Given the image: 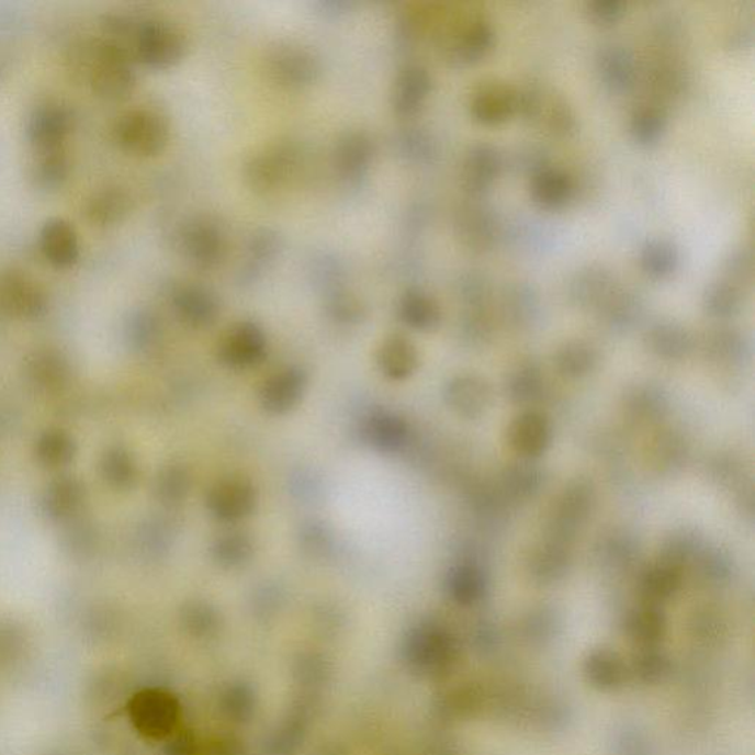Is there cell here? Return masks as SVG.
Returning <instances> with one entry per match:
<instances>
[{
	"instance_id": "obj_1",
	"label": "cell",
	"mask_w": 755,
	"mask_h": 755,
	"mask_svg": "<svg viewBox=\"0 0 755 755\" xmlns=\"http://www.w3.org/2000/svg\"><path fill=\"white\" fill-rule=\"evenodd\" d=\"M303 165L304 151L297 142H272L248 157L243 170L244 182L257 195H273L297 178Z\"/></svg>"
},
{
	"instance_id": "obj_2",
	"label": "cell",
	"mask_w": 755,
	"mask_h": 755,
	"mask_svg": "<svg viewBox=\"0 0 755 755\" xmlns=\"http://www.w3.org/2000/svg\"><path fill=\"white\" fill-rule=\"evenodd\" d=\"M437 38L443 61L450 67L462 68L486 57L495 43V27L486 14L471 12L446 24Z\"/></svg>"
},
{
	"instance_id": "obj_3",
	"label": "cell",
	"mask_w": 755,
	"mask_h": 755,
	"mask_svg": "<svg viewBox=\"0 0 755 755\" xmlns=\"http://www.w3.org/2000/svg\"><path fill=\"white\" fill-rule=\"evenodd\" d=\"M89 79L93 92L102 100H127L137 83L133 55L122 43L101 42L93 53Z\"/></svg>"
},
{
	"instance_id": "obj_4",
	"label": "cell",
	"mask_w": 755,
	"mask_h": 755,
	"mask_svg": "<svg viewBox=\"0 0 755 755\" xmlns=\"http://www.w3.org/2000/svg\"><path fill=\"white\" fill-rule=\"evenodd\" d=\"M263 64L268 79L285 90L312 88L322 76L319 55L302 43H274L266 53Z\"/></svg>"
},
{
	"instance_id": "obj_5",
	"label": "cell",
	"mask_w": 755,
	"mask_h": 755,
	"mask_svg": "<svg viewBox=\"0 0 755 755\" xmlns=\"http://www.w3.org/2000/svg\"><path fill=\"white\" fill-rule=\"evenodd\" d=\"M135 57L145 67L165 71L187 57L188 41L182 30L161 19H145L135 30Z\"/></svg>"
},
{
	"instance_id": "obj_6",
	"label": "cell",
	"mask_w": 755,
	"mask_h": 755,
	"mask_svg": "<svg viewBox=\"0 0 755 755\" xmlns=\"http://www.w3.org/2000/svg\"><path fill=\"white\" fill-rule=\"evenodd\" d=\"M179 248L194 269L210 272L226 260L227 235L217 221L207 216L191 217L179 230Z\"/></svg>"
},
{
	"instance_id": "obj_7",
	"label": "cell",
	"mask_w": 755,
	"mask_h": 755,
	"mask_svg": "<svg viewBox=\"0 0 755 755\" xmlns=\"http://www.w3.org/2000/svg\"><path fill=\"white\" fill-rule=\"evenodd\" d=\"M115 139L124 151L137 157H156L169 145L170 124L154 110L127 111L115 124Z\"/></svg>"
},
{
	"instance_id": "obj_8",
	"label": "cell",
	"mask_w": 755,
	"mask_h": 755,
	"mask_svg": "<svg viewBox=\"0 0 755 755\" xmlns=\"http://www.w3.org/2000/svg\"><path fill=\"white\" fill-rule=\"evenodd\" d=\"M453 234L466 250L487 252L499 241L500 221L491 205L470 199L454 210Z\"/></svg>"
},
{
	"instance_id": "obj_9",
	"label": "cell",
	"mask_w": 755,
	"mask_h": 755,
	"mask_svg": "<svg viewBox=\"0 0 755 755\" xmlns=\"http://www.w3.org/2000/svg\"><path fill=\"white\" fill-rule=\"evenodd\" d=\"M376 157V144L367 131H347L338 137L330 156L334 173L347 187L367 180Z\"/></svg>"
},
{
	"instance_id": "obj_10",
	"label": "cell",
	"mask_w": 755,
	"mask_h": 755,
	"mask_svg": "<svg viewBox=\"0 0 755 755\" xmlns=\"http://www.w3.org/2000/svg\"><path fill=\"white\" fill-rule=\"evenodd\" d=\"M505 166V156L495 144L477 140L463 153L461 161V187L470 199H480L492 188Z\"/></svg>"
},
{
	"instance_id": "obj_11",
	"label": "cell",
	"mask_w": 755,
	"mask_h": 755,
	"mask_svg": "<svg viewBox=\"0 0 755 755\" xmlns=\"http://www.w3.org/2000/svg\"><path fill=\"white\" fill-rule=\"evenodd\" d=\"M641 77L654 102L681 97L690 83L688 67L675 55L666 53L652 55L642 67L639 66L638 80Z\"/></svg>"
},
{
	"instance_id": "obj_12",
	"label": "cell",
	"mask_w": 755,
	"mask_h": 755,
	"mask_svg": "<svg viewBox=\"0 0 755 755\" xmlns=\"http://www.w3.org/2000/svg\"><path fill=\"white\" fill-rule=\"evenodd\" d=\"M268 337L256 322L244 320L230 326L218 345V359L226 367L244 369L255 367L264 359Z\"/></svg>"
},
{
	"instance_id": "obj_13",
	"label": "cell",
	"mask_w": 755,
	"mask_h": 755,
	"mask_svg": "<svg viewBox=\"0 0 755 755\" xmlns=\"http://www.w3.org/2000/svg\"><path fill=\"white\" fill-rule=\"evenodd\" d=\"M517 89L502 79H484L472 88L467 97L471 117L484 124H497L515 114Z\"/></svg>"
},
{
	"instance_id": "obj_14",
	"label": "cell",
	"mask_w": 755,
	"mask_h": 755,
	"mask_svg": "<svg viewBox=\"0 0 755 755\" xmlns=\"http://www.w3.org/2000/svg\"><path fill=\"white\" fill-rule=\"evenodd\" d=\"M432 90L430 70L420 63H407L394 77L390 106L401 119H410L424 109Z\"/></svg>"
},
{
	"instance_id": "obj_15",
	"label": "cell",
	"mask_w": 755,
	"mask_h": 755,
	"mask_svg": "<svg viewBox=\"0 0 755 755\" xmlns=\"http://www.w3.org/2000/svg\"><path fill=\"white\" fill-rule=\"evenodd\" d=\"M595 68L599 80L611 92H629L638 83L639 61L624 43H602L596 49Z\"/></svg>"
},
{
	"instance_id": "obj_16",
	"label": "cell",
	"mask_w": 755,
	"mask_h": 755,
	"mask_svg": "<svg viewBox=\"0 0 755 755\" xmlns=\"http://www.w3.org/2000/svg\"><path fill=\"white\" fill-rule=\"evenodd\" d=\"M283 250V238L272 227H257L248 236L241 268L236 274L239 285L248 286L259 282L277 263Z\"/></svg>"
},
{
	"instance_id": "obj_17",
	"label": "cell",
	"mask_w": 755,
	"mask_h": 755,
	"mask_svg": "<svg viewBox=\"0 0 755 755\" xmlns=\"http://www.w3.org/2000/svg\"><path fill=\"white\" fill-rule=\"evenodd\" d=\"M619 286L616 273L605 263L591 261L581 266L566 282L570 302L582 308H598Z\"/></svg>"
},
{
	"instance_id": "obj_18",
	"label": "cell",
	"mask_w": 755,
	"mask_h": 755,
	"mask_svg": "<svg viewBox=\"0 0 755 755\" xmlns=\"http://www.w3.org/2000/svg\"><path fill=\"white\" fill-rule=\"evenodd\" d=\"M256 488L243 478L221 480L210 488L207 508L214 518L235 522L250 517L256 509Z\"/></svg>"
},
{
	"instance_id": "obj_19",
	"label": "cell",
	"mask_w": 755,
	"mask_h": 755,
	"mask_svg": "<svg viewBox=\"0 0 755 755\" xmlns=\"http://www.w3.org/2000/svg\"><path fill=\"white\" fill-rule=\"evenodd\" d=\"M179 319L195 329L210 328L221 316L217 294L201 283H182L171 294Z\"/></svg>"
},
{
	"instance_id": "obj_20",
	"label": "cell",
	"mask_w": 755,
	"mask_h": 755,
	"mask_svg": "<svg viewBox=\"0 0 755 755\" xmlns=\"http://www.w3.org/2000/svg\"><path fill=\"white\" fill-rule=\"evenodd\" d=\"M506 440L509 448L519 457L527 459L542 457L552 443L551 420L540 412H522L509 424Z\"/></svg>"
},
{
	"instance_id": "obj_21",
	"label": "cell",
	"mask_w": 755,
	"mask_h": 755,
	"mask_svg": "<svg viewBox=\"0 0 755 755\" xmlns=\"http://www.w3.org/2000/svg\"><path fill=\"white\" fill-rule=\"evenodd\" d=\"M443 397L454 414L466 419H478L491 410L493 390L482 376L458 375L446 384Z\"/></svg>"
},
{
	"instance_id": "obj_22",
	"label": "cell",
	"mask_w": 755,
	"mask_h": 755,
	"mask_svg": "<svg viewBox=\"0 0 755 755\" xmlns=\"http://www.w3.org/2000/svg\"><path fill=\"white\" fill-rule=\"evenodd\" d=\"M307 388L303 369L286 368L273 373L260 390V405L270 415H285L302 402Z\"/></svg>"
},
{
	"instance_id": "obj_23",
	"label": "cell",
	"mask_w": 755,
	"mask_h": 755,
	"mask_svg": "<svg viewBox=\"0 0 755 755\" xmlns=\"http://www.w3.org/2000/svg\"><path fill=\"white\" fill-rule=\"evenodd\" d=\"M0 306L23 316H36L46 306L45 293L29 274L10 269L0 273Z\"/></svg>"
},
{
	"instance_id": "obj_24",
	"label": "cell",
	"mask_w": 755,
	"mask_h": 755,
	"mask_svg": "<svg viewBox=\"0 0 755 755\" xmlns=\"http://www.w3.org/2000/svg\"><path fill=\"white\" fill-rule=\"evenodd\" d=\"M71 126V115L64 106H41L30 119L29 137L37 153L55 151L63 149Z\"/></svg>"
},
{
	"instance_id": "obj_25",
	"label": "cell",
	"mask_w": 755,
	"mask_h": 755,
	"mask_svg": "<svg viewBox=\"0 0 755 755\" xmlns=\"http://www.w3.org/2000/svg\"><path fill=\"white\" fill-rule=\"evenodd\" d=\"M692 333L679 320L660 317L647 325L645 345L661 359L680 360L694 349Z\"/></svg>"
},
{
	"instance_id": "obj_26",
	"label": "cell",
	"mask_w": 755,
	"mask_h": 755,
	"mask_svg": "<svg viewBox=\"0 0 755 755\" xmlns=\"http://www.w3.org/2000/svg\"><path fill=\"white\" fill-rule=\"evenodd\" d=\"M594 504V491L586 482H574L565 488L557 499L555 514H553V530L555 538L568 539L574 530L585 521Z\"/></svg>"
},
{
	"instance_id": "obj_27",
	"label": "cell",
	"mask_w": 755,
	"mask_h": 755,
	"mask_svg": "<svg viewBox=\"0 0 755 755\" xmlns=\"http://www.w3.org/2000/svg\"><path fill=\"white\" fill-rule=\"evenodd\" d=\"M574 188L573 176L560 166H544L529 179L531 199L544 209H560L568 203L573 199Z\"/></svg>"
},
{
	"instance_id": "obj_28",
	"label": "cell",
	"mask_w": 755,
	"mask_h": 755,
	"mask_svg": "<svg viewBox=\"0 0 755 755\" xmlns=\"http://www.w3.org/2000/svg\"><path fill=\"white\" fill-rule=\"evenodd\" d=\"M41 247L46 259L57 268H70L80 256L76 229L63 218H53L43 226Z\"/></svg>"
},
{
	"instance_id": "obj_29",
	"label": "cell",
	"mask_w": 755,
	"mask_h": 755,
	"mask_svg": "<svg viewBox=\"0 0 755 755\" xmlns=\"http://www.w3.org/2000/svg\"><path fill=\"white\" fill-rule=\"evenodd\" d=\"M376 362L385 376L396 381L406 380L419 367L418 349L409 338L387 337L378 349Z\"/></svg>"
},
{
	"instance_id": "obj_30",
	"label": "cell",
	"mask_w": 755,
	"mask_h": 755,
	"mask_svg": "<svg viewBox=\"0 0 755 755\" xmlns=\"http://www.w3.org/2000/svg\"><path fill=\"white\" fill-rule=\"evenodd\" d=\"M397 313L403 324L420 333L435 330L441 322V308L437 300L427 291L416 289V286L407 289L402 294Z\"/></svg>"
},
{
	"instance_id": "obj_31",
	"label": "cell",
	"mask_w": 755,
	"mask_h": 755,
	"mask_svg": "<svg viewBox=\"0 0 755 755\" xmlns=\"http://www.w3.org/2000/svg\"><path fill=\"white\" fill-rule=\"evenodd\" d=\"M638 263L646 277L666 279L679 268L680 248L673 239L655 236L642 244Z\"/></svg>"
},
{
	"instance_id": "obj_32",
	"label": "cell",
	"mask_w": 755,
	"mask_h": 755,
	"mask_svg": "<svg viewBox=\"0 0 755 755\" xmlns=\"http://www.w3.org/2000/svg\"><path fill=\"white\" fill-rule=\"evenodd\" d=\"M746 289L724 278L713 279L702 291V308L714 319H731L744 308Z\"/></svg>"
},
{
	"instance_id": "obj_33",
	"label": "cell",
	"mask_w": 755,
	"mask_h": 755,
	"mask_svg": "<svg viewBox=\"0 0 755 755\" xmlns=\"http://www.w3.org/2000/svg\"><path fill=\"white\" fill-rule=\"evenodd\" d=\"M363 432L373 448L388 453L398 452L409 440V425L390 412L372 415L364 424Z\"/></svg>"
},
{
	"instance_id": "obj_34",
	"label": "cell",
	"mask_w": 755,
	"mask_h": 755,
	"mask_svg": "<svg viewBox=\"0 0 755 755\" xmlns=\"http://www.w3.org/2000/svg\"><path fill=\"white\" fill-rule=\"evenodd\" d=\"M538 122L548 133L556 137H568L577 132L578 117L576 110L564 93L546 88Z\"/></svg>"
},
{
	"instance_id": "obj_35",
	"label": "cell",
	"mask_w": 755,
	"mask_h": 755,
	"mask_svg": "<svg viewBox=\"0 0 755 755\" xmlns=\"http://www.w3.org/2000/svg\"><path fill=\"white\" fill-rule=\"evenodd\" d=\"M598 350L582 338L564 341L553 353V364L562 376L578 380L587 376L598 364Z\"/></svg>"
},
{
	"instance_id": "obj_36",
	"label": "cell",
	"mask_w": 755,
	"mask_h": 755,
	"mask_svg": "<svg viewBox=\"0 0 755 755\" xmlns=\"http://www.w3.org/2000/svg\"><path fill=\"white\" fill-rule=\"evenodd\" d=\"M133 200L126 189L111 187L97 192L88 204V217L93 225L111 226L124 221L132 212Z\"/></svg>"
},
{
	"instance_id": "obj_37",
	"label": "cell",
	"mask_w": 755,
	"mask_h": 755,
	"mask_svg": "<svg viewBox=\"0 0 755 755\" xmlns=\"http://www.w3.org/2000/svg\"><path fill=\"white\" fill-rule=\"evenodd\" d=\"M598 311L612 328H629L641 317L643 300L636 291L619 285L604 300Z\"/></svg>"
},
{
	"instance_id": "obj_38",
	"label": "cell",
	"mask_w": 755,
	"mask_h": 755,
	"mask_svg": "<svg viewBox=\"0 0 755 755\" xmlns=\"http://www.w3.org/2000/svg\"><path fill=\"white\" fill-rule=\"evenodd\" d=\"M667 111L660 102L646 101L634 106L629 117V131L641 145L656 144L666 133Z\"/></svg>"
},
{
	"instance_id": "obj_39",
	"label": "cell",
	"mask_w": 755,
	"mask_h": 755,
	"mask_svg": "<svg viewBox=\"0 0 755 755\" xmlns=\"http://www.w3.org/2000/svg\"><path fill=\"white\" fill-rule=\"evenodd\" d=\"M572 555L564 540L553 539L540 544L529 561L531 576L540 582H553L564 576Z\"/></svg>"
},
{
	"instance_id": "obj_40",
	"label": "cell",
	"mask_w": 755,
	"mask_h": 755,
	"mask_svg": "<svg viewBox=\"0 0 755 755\" xmlns=\"http://www.w3.org/2000/svg\"><path fill=\"white\" fill-rule=\"evenodd\" d=\"M435 16L424 7L409 8L397 16L394 23V45L401 53H410L418 45L425 34L435 30Z\"/></svg>"
},
{
	"instance_id": "obj_41",
	"label": "cell",
	"mask_w": 755,
	"mask_h": 755,
	"mask_svg": "<svg viewBox=\"0 0 755 755\" xmlns=\"http://www.w3.org/2000/svg\"><path fill=\"white\" fill-rule=\"evenodd\" d=\"M397 156L410 165H428L437 156V142L425 127L402 128L394 139Z\"/></svg>"
},
{
	"instance_id": "obj_42",
	"label": "cell",
	"mask_w": 755,
	"mask_h": 755,
	"mask_svg": "<svg viewBox=\"0 0 755 755\" xmlns=\"http://www.w3.org/2000/svg\"><path fill=\"white\" fill-rule=\"evenodd\" d=\"M256 546L250 536L232 531L214 540L212 556L222 568L234 570L246 566L255 556Z\"/></svg>"
},
{
	"instance_id": "obj_43",
	"label": "cell",
	"mask_w": 755,
	"mask_h": 755,
	"mask_svg": "<svg viewBox=\"0 0 755 755\" xmlns=\"http://www.w3.org/2000/svg\"><path fill=\"white\" fill-rule=\"evenodd\" d=\"M720 272L728 281L748 290L755 277L754 248L750 243H736L728 248L720 260Z\"/></svg>"
},
{
	"instance_id": "obj_44",
	"label": "cell",
	"mask_w": 755,
	"mask_h": 755,
	"mask_svg": "<svg viewBox=\"0 0 755 755\" xmlns=\"http://www.w3.org/2000/svg\"><path fill=\"white\" fill-rule=\"evenodd\" d=\"M448 587L450 595L459 604H472L483 595L486 578L478 566L459 564L450 570Z\"/></svg>"
},
{
	"instance_id": "obj_45",
	"label": "cell",
	"mask_w": 755,
	"mask_h": 755,
	"mask_svg": "<svg viewBox=\"0 0 755 755\" xmlns=\"http://www.w3.org/2000/svg\"><path fill=\"white\" fill-rule=\"evenodd\" d=\"M706 350L722 362L741 359L746 350V338L735 326H718L703 337Z\"/></svg>"
},
{
	"instance_id": "obj_46",
	"label": "cell",
	"mask_w": 755,
	"mask_h": 755,
	"mask_svg": "<svg viewBox=\"0 0 755 755\" xmlns=\"http://www.w3.org/2000/svg\"><path fill=\"white\" fill-rule=\"evenodd\" d=\"M502 304L510 319L526 322L534 317L538 312L539 297L534 286L529 282L514 281L506 283L502 293Z\"/></svg>"
},
{
	"instance_id": "obj_47",
	"label": "cell",
	"mask_w": 755,
	"mask_h": 755,
	"mask_svg": "<svg viewBox=\"0 0 755 755\" xmlns=\"http://www.w3.org/2000/svg\"><path fill=\"white\" fill-rule=\"evenodd\" d=\"M543 390V378L533 362L518 364L508 375L506 393L515 403L536 401Z\"/></svg>"
},
{
	"instance_id": "obj_48",
	"label": "cell",
	"mask_w": 755,
	"mask_h": 755,
	"mask_svg": "<svg viewBox=\"0 0 755 755\" xmlns=\"http://www.w3.org/2000/svg\"><path fill=\"white\" fill-rule=\"evenodd\" d=\"M681 586L680 570L656 564L642 578V594L651 604L675 596Z\"/></svg>"
},
{
	"instance_id": "obj_49",
	"label": "cell",
	"mask_w": 755,
	"mask_h": 755,
	"mask_svg": "<svg viewBox=\"0 0 755 755\" xmlns=\"http://www.w3.org/2000/svg\"><path fill=\"white\" fill-rule=\"evenodd\" d=\"M308 274H311L313 285L320 290L324 295L345 289V264L336 256L328 255V252H320L319 256L313 257Z\"/></svg>"
},
{
	"instance_id": "obj_50",
	"label": "cell",
	"mask_w": 755,
	"mask_h": 755,
	"mask_svg": "<svg viewBox=\"0 0 755 755\" xmlns=\"http://www.w3.org/2000/svg\"><path fill=\"white\" fill-rule=\"evenodd\" d=\"M70 174V161L63 149L55 151L38 153L36 166H34L33 178L37 187L43 189H57Z\"/></svg>"
},
{
	"instance_id": "obj_51",
	"label": "cell",
	"mask_w": 755,
	"mask_h": 755,
	"mask_svg": "<svg viewBox=\"0 0 755 755\" xmlns=\"http://www.w3.org/2000/svg\"><path fill=\"white\" fill-rule=\"evenodd\" d=\"M458 298L466 307H484L492 295V281L486 272L480 269L462 270L454 282Z\"/></svg>"
},
{
	"instance_id": "obj_52",
	"label": "cell",
	"mask_w": 755,
	"mask_h": 755,
	"mask_svg": "<svg viewBox=\"0 0 755 755\" xmlns=\"http://www.w3.org/2000/svg\"><path fill=\"white\" fill-rule=\"evenodd\" d=\"M697 536L688 531H676L671 538L664 540L660 549L658 564L673 566V568H684L686 562L692 560L698 553Z\"/></svg>"
},
{
	"instance_id": "obj_53",
	"label": "cell",
	"mask_w": 755,
	"mask_h": 755,
	"mask_svg": "<svg viewBox=\"0 0 755 755\" xmlns=\"http://www.w3.org/2000/svg\"><path fill=\"white\" fill-rule=\"evenodd\" d=\"M145 728L153 735H162L173 728L176 722V703L167 695H149L145 699Z\"/></svg>"
},
{
	"instance_id": "obj_54",
	"label": "cell",
	"mask_w": 755,
	"mask_h": 755,
	"mask_svg": "<svg viewBox=\"0 0 755 755\" xmlns=\"http://www.w3.org/2000/svg\"><path fill=\"white\" fill-rule=\"evenodd\" d=\"M326 315L341 325H356L364 317V307L356 295L346 289L325 295Z\"/></svg>"
},
{
	"instance_id": "obj_55",
	"label": "cell",
	"mask_w": 755,
	"mask_h": 755,
	"mask_svg": "<svg viewBox=\"0 0 755 755\" xmlns=\"http://www.w3.org/2000/svg\"><path fill=\"white\" fill-rule=\"evenodd\" d=\"M508 165L519 173L531 174L551 165L548 148L539 142H521L512 149L508 157Z\"/></svg>"
},
{
	"instance_id": "obj_56",
	"label": "cell",
	"mask_w": 755,
	"mask_h": 755,
	"mask_svg": "<svg viewBox=\"0 0 755 755\" xmlns=\"http://www.w3.org/2000/svg\"><path fill=\"white\" fill-rule=\"evenodd\" d=\"M517 89V109L515 114L521 115L522 119L529 122H538L540 106H542L544 92L546 88L540 84L539 81H527L521 86H515Z\"/></svg>"
},
{
	"instance_id": "obj_57",
	"label": "cell",
	"mask_w": 755,
	"mask_h": 755,
	"mask_svg": "<svg viewBox=\"0 0 755 755\" xmlns=\"http://www.w3.org/2000/svg\"><path fill=\"white\" fill-rule=\"evenodd\" d=\"M628 10L624 0H587L585 11L594 23L612 25L619 23Z\"/></svg>"
},
{
	"instance_id": "obj_58",
	"label": "cell",
	"mask_w": 755,
	"mask_h": 755,
	"mask_svg": "<svg viewBox=\"0 0 755 755\" xmlns=\"http://www.w3.org/2000/svg\"><path fill=\"white\" fill-rule=\"evenodd\" d=\"M160 492L167 502H180L187 497L189 488H191V477L188 471L182 466H170L169 470L162 474L160 480Z\"/></svg>"
},
{
	"instance_id": "obj_59",
	"label": "cell",
	"mask_w": 755,
	"mask_h": 755,
	"mask_svg": "<svg viewBox=\"0 0 755 755\" xmlns=\"http://www.w3.org/2000/svg\"><path fill=\"white\" fill-rule=\"evenodd\" d=\"M684 33V21L676 14H663L652 24V34L661 45H675Z\"/></svg>"
},
{
	"instance_id": "obj_60",
	"label": "cell",
	"mask_w": 755,
	"mask_h": 755,
	"mask_svg": "<svg viewBox=\"0 0 755 755\" xmlns=\"http://www.w3.org/2000/svg\"><path fill=\"white\" fill-rule=\"evenodd\" d=\"M630 409L642 416V418H652L654 415L661 414L664 409L663 397L660 393H654L652 390H638L636 393L632 394V401H630Z\"/></svg>"
},
{
	"instance_id": "obj_61",
	"label": "cell",
	"mask_w": 755,
	"mask_h": 755,
	"mask_svg": "<svg viewBox=\"0 0 755 755\" xmlns=\"http://www.w3.org/2000/svg\"><path fill=\"white\" fill-rule=\"evenodd\" d=\"M754 42V24L753 21H741L726 36V45L729 49H745L753 45Z\"/></svg>"
},
{
	"instance_id": "obj_62",
	"label": "cell",
	"mask_w": 755,
	"mask_h": 755,
	"mask_svg": "<svg viewBox=\"0 0 755 755\" xmlns=\"http://www.w3.org/2000/svg\"><path fill=\"white\" fill-rule=\"evenodd\" d=\"M304 548L312 552H324L329 548V534L324 527L312 525L303 530L302 536Z\"/></svg>"
},
{
	"instance_id": "obj_63",
	"label": "cell",
	"mask_w": 755,
	"mask_h": 755,
	"mask_svg": "<svg viewBox=\"0 0 755 755\" xmlns=\"http://www.w3.org/2000/svg\"><path fill=\"white\" fill-rule=\"evenodd\" d=\"M316 7L325 16H340L353 10L354 3L347 0H320Z\"/></svg>"
}]
</instances>
